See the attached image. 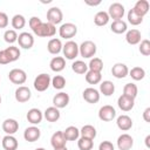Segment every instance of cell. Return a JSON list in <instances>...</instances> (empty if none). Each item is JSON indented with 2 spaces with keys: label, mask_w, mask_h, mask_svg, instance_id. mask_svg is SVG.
<instances>
[{
  "label": "cell",
  "mask_w": 150,
  "mask_h": 150,
  "mask_svg": "<svg viewBox=\"0 0 150 150\" xmlns=\"http://www.w3.org/2000/svg\"><path fill=\"white\" fill-rule=\"evenodd\" d=\"M34 34L41 38H50L56 33V28L54 25L49 22H41L35 29H33Z\"/></svg>",
  "instance_id": "obj_1"
},
{
  "label": "cell",
  "mask_w": 150,
  "mask_h": 150,
  "mask_svg": "<svg viewBox=\"0 0 150 150\" xmlns=\"http://www.w3.org/2000/svg\"><path fill=\"white\" fill-rule=\"evenodd\" d=\"M79 53L81 54L82 57L90 59L96 54V45L90 40L83 41L81 46H79Z\"/></svg>",
  "instance_id": "obj_2"
},
{
  "label": "cell",
  "mask_w": 150,
  "mask_h": 150,
  "mask_svg": "<svg viewBox=\"0 0 150 150\" xmlns=\"http://www.w3.org/2000/svg\"><path fill=\"white\" fill-rule=\"evenodd\" d=\"M62 52H63V55L66 56V59L74 60L79 55V46L75 41L69 40L62 46Z\"/></svg>",
  "instance_id": "obj_3"
},
{
  "label": "cell",
  "mask_w": 150,
  "mask_h": 150,
  "mask_svg": "<svg viewBox=\"0 0 150 150\" xmlns=\"http://www.w3.org/2000/svg\"><path fill=\"white\" fill-rule=\"evenodd\" d=\"M50 82H52L50 76L48 74L42 73V74H40V75H38L35 77V80H34V88L38 91H45V90L48 89Z\"/></svg>",
  "instance_id": "obj_4"
},
{
  "label": "cell",
  "mask_w": 150,
  "mask_h": 150,
  "mask_svg": "<svg viewBox=\"0 0 150 150\" xmlns=\"http://www.w3.org/2000/svg\"><path fill=\"white\" fill-rule=\"evenodd\" d=\"M76 33H77V27L71 22H66L61 25V27L59 28V34L63 39H71L76 35Z\"/></svg>",
  "instance_id": "obj_5"
},
{
  "label": "cell",
  "mask_w": 150,
  "mask_h": 150,
  "mask_svg": "<svg viewBox=\"0 0 150 150\" xmlns=\"http://www.w3.org/2000/svg\"><path fill=\"white\" fill-rule=\"evenodd\" d=\"M8 79L14 84H23L27 80L26 71L19 68H14L8 73Z\"/></svg>",
  "instance_id": "obj_6"
},
{
  "label": "cell",
  "mask_w": 150,
  "mask_h": 150,
  "mask_svg": "<svg viewBox=\"0 0 150 150\" xmlns=\"http://www.w3.org/2000/svg\"><path fill=\"white\" fill-rule=\"evenodd\" d=\"M115 116H116V110L112 105L107 104V105L101 107L98 110V117H100V120H102L104 122L112 121L115 118Z\"/></svg>",
  "instance_id": "obj_7"
},
{
  "label": "cell",
  "mask_w": 150,
  "mask_h": 150,
  "mask_svg": "<svg viewBox=\"0 0 150 150\" xmlns=\"http://www.w3.org/2000/svg\"><path fill=\"white\" fill-rule=\"evenodd\" d=\"M62 18H63L62 11L59 7H52L47 11V22H49L54 26L60 23L62 21Z\"/></svg>",
  "instance_id": "obj_8"
},
{
  "label": "cell",
  "mask_w": 150,
  "mask_h": 150,
  "mask_svg": "<svg viewBox=\"0 0 150 150\" xmlns=\"http://www.w3.org/2000/svg\"><path fill=\"white\" fill-rule=\"evenodd\" d=\"M108 15H109V18H112L114 20H122V18L124 15V6L120 2L111 4L109 6Z\"/></svg>",
  "instance_id": "obj_9"
},
{
  "label": "cell",
  "mask_w": 150,
  "mask_h": 150,
  "mask_svg": "<svg viewBox=\"0 0 150 150\" xmlns=\"http://www.w3.org/2000/svg\"><path fill=\"white\" fill-rule=\"evenodd\" d=\"M18 42H19L20 47H22L25 49H29L34 45V38H33V35L30 33L22 32L21 34L18 35Z\"/></svg>",
  "instance_id": "obj_10"
},
{
  "label": "cell",
  "mask_w": 150,
  "mask_h": 150,
  "mask_svg": "<svg viewBox=\"0 0 150 150\" xmlns=\"http://www.w3.org/2000/svg\"><path fill=\"white\" fill-rule=\"evenodd\" d=\"M134 145V139L128 134H122L117 138V146L120 150H130Z\"/></svg>",
  "instance_id": "obj_11"
},
{
  "label": "cell",
  "mask_w": 150,
  "mask_h": 150,
  "mask_svg": "<svg viewBox=\"0 0 150 150\" xmlns=\"http://www.w3.org/2000/svg\"><path fill=\"white\" fill-rule=\"evenodd\" d=\"M69 103V95L67 93H63V91H60L57 93L54 97H53V107L57 108V109H61V108H64L67 107Z\"/></svg>",
  "instance_id": "obj_12"
},
{
  "label": "cell",
  "mask_w": 150,
  "mask_h": 150,
  "mask_svg": "<svg viewBox=\"0 0 150 150\" xmlns=\"http://www.w3.org/2000/svg\"><path fill=\"white\" fill-rule=\"evenodd\" d=\"M117 105L121 110L123 111H129L134 108L135 105V98H131L129 96H125V95H121L117 100Z\"/></svg>",
  "instance_id": "obj_13"
},
{
  "label": "cell",
  "mask_w": 150,
  "mask_h": 150,
  "mask_svg": "<svg viewBox=\"0 0 150 150\" xmlns=\"http://www.w3.org/2000/svg\"><path fill=\"white\" fill-rule=\"evenodd\" d=\"M32 96V93L29 90L28 87H25V86H21L19 87L16 90H15V100L19 102V103H25L27 102Z\"/></svg>",
  "instance_id": "obj_14"
},
{
  "label": "cell",
  "mask_w": 150,
  "mask_h": 150,
  "mask_svg": "<svg viewBox=\"0 0 150 150\" xmlns=\"http://www.w3.org/2000/svg\"><path fill=\"white\" fill-rule=\"evenodd\" d=\"M83 98L88 103H97L100 101V93L95 88H86L83 90Z\"/></svg>",
  "instance_id": "obj_15"
},
{
  "label": "cell",
  "mask_w": 150,
  "mask_h": 150,
  "mask_svg": "<svg viewBox=\"0 0 150 150\" xmlns=\"http://www.w3.org/2000/svg\"><path fill=\"white\" fill-rule=\"evenodd\" d=\"M40 136H41L40 129L38 127H34V125L33 127H28L23 132V137H25V139L27 142H35V141H38L40 138Z\"/></svg>",
  "instance_id": "obj_16"
},
{
  "label": "cell",
  "mask_w": 150,
  "mask_h": 150,
  "mask_svg": "<svg viewBox=\"0 0 150 150\" xmlns=\"http://www.w3.org/2000/svg\"><path fill=\"white\" fill-rule=\"evenodd\" d=\"M111 74L116 79H124L129 74V69L124 63H115L111 68Z\"/></svg>",
  "instance_id": "obj_17"
},
{
  "label": "cell",
  "mask_w": 150,
  "mask_h": 150,
  "mask_svg": "<svg viewBox=\"0 0 150 150\" xmlns=\"http://www.w3.org/2000/svg\"><path fill=\"white\" fill-rule=\"evenodd\" d=\"M19 129V123L14 120V118H6L2 122V130L7 134V135H13L18 131Z\"/></svg>",
  "instance_id": "obj_18"
},
{
  "label": "cell",
  "mask_w": 150,
  "mask_h": 150,
  "mask_svg": "<svg viewBox=\"0 0 150 150\" xmlns=\"http://www.w3.org/2000/svg\"><path fill=\"white\" fill-rule=\"evenodd\" d=\"M42 118H43V114L38 108H32L27 112V120L32 124H39L42 121Z\"/></svg>",
  "instance_id": "obj_19"
},
{
  "label": "cell",
  "mask_w": 150,
  "mask_h": 150,
  "mask_svg": "<svg viewBox=\"0 0 150 150\" xmlns=\"http://www.w3.org/2000/svg\"><path fill=\"white\" fill-rule=\"evenodd\" d=\"M66 138H64V135H63V131H56L53 134L52 138H50V144L54 149H57V148H62V146H66Z\"/></svg>",
  "instance_id": "obj_20"
},
{
  "label": "cell",
  "mask_w": 150,
  "mask_h": 150,
  "mask_svg": "<svg viewBox=\"0 0 150 150\" xmlns=\"http://www.w3.org/2000/svg\"><path fill=\"white\" fill-rule=\"evenodd\" d=\"M2 148L5 150H16L18 149V139L13 135H6L2 141Z\"/></svg>",
  "instance_id": "obj_21"
},
{
  "label": "cell",
  "mask_w": 150,
  "mask_h": 150,
  "mask_svg": "<svg viewBox=\"0 0 150 150\" xmlns=\"http://www.w3.org/2000/svg\"><path fill=\"white\" fill-rule=\"evenodd\" d=\"M141 32L138 29H130L125 34V40L129 45H137L141 42Z\"/></svg>",
  "instance_id": "obj_22"
},
{
  "label": "cell",
  "mask_w": 150,
  "mask_h": 150,
  "mask_svg": "<svg viewBox=\"0 0 150 150\" xmlns=\"http://www.w3.org/2000/svg\"><path fill=\"white\" fill-rule=\"evenodd\" d=\"M49 66H50V69H52L53 71L59 73V71H62V70L64 69V67H66V61H64V59H63L62 56H55V57H53V59L50 60Z\"/></svg>",
  "instance_id": "obj_23"
},
{
  "label": "cell",
  "mask_w": 150,
  "mask_h": 150,
  "mask_svg": "<svg viewBox=\"0 0 150 150\" xmlns=\"http://www.w3.org/2000/svg\"><path fill=\"white\" fill-rule=\"evenodd\" d=\"M116 123H117V127L121 130H123V131H127V130L131 129V127H132V120L128 115H121V116H118Z\"/></svg>",
  "instance_id": "obj_24"
},
{
  "label": "cell",
  "mask_w": 150,
  "mask_h": 150,
  "mask_svg": "<svg viewBox=\"0 0 150 150\" xmlns=\"http://www.w3.org/2000/svg\"><path fill=\"white\" fill-rule=\"evenodd\" d=\"M149 2L146 1V0H138L136 4H135V6L132 7V9L139 15V16H144L145 14H148V12H149Z\"/></svg>",
  "instance_id": "obj_25"
},
{
  "label": "cell",
  "mask_w": 150,
  "mask_h": 150,
  "mask_svg": "<svg viewBox=\"0 0 150 150\" xmlns=\"http://www.w3.org/2000/svg\"><path fill=\"white\" fill-rule=\"evenodd\" d=\"M47 49H48V52H49L50 54H54V55L59 54V53L62 50V42H61V40H60V39H56V38L50 39V40L48 41Z\"/></svg>",
  "instance_id": "obj_26"
},
{
  "label": "cell",
  "mask_w": 150,
  "mask_h": 150,
  "mask_svg": "<svg viewBox=\"0 0 150 150\" xmlns=\"http://www.w3.org/2000/svg\"><path fill=\"white\" fill-rule=\"evenodd\" d=\"M43 116L48 122H56L60 118V111L55 107H49L45 110Z\"/></svg>",
  "instance_id": "obj_27"
},
{
  "label": "cell",
  "mask_w": 150,
  "mask_h": 150,
  "mask_svg": "<svg viewBox=\"0 0 150 150\" xmlns=\"http://www.w3.org/2000/svg\"><path fill=\"white\" fill-rule=\"evenodd\" d=\"M100 91L104 95V96H110L114 94L115 91V84L111 81H103L100 84Z\"/></svg>",
  "instance_id": "obj_28"
},
{
  "label": "cell",
  "mask_w": 150,
  "mask_h": 150,
  "mask_svg": "<svg viewBox=\"0 0 150 150\" xmlns=\"http://www.w3.org/2000/svg\"><path fill=\"white\" fill-rule=\"evenodd\" d=\"M110 29L116 34H122V33L127 32V29H128L127 22L123 20H114L110 26Z\"/></svg>",
  "instance_id": "obj_29"
},
{
  "label": "cell",
  "mask_w": 150,
  "mask_h": 150,
  "mask_svg": "<svg viewBox=\"0 0 150 150\" xmlns=\"http://www.w3.org/2000/svg\"><path fill=\"white\" fill-rule=\"evenodd\" d=\"M109 19H110V18H109V15H108L107 12L100 11V12H97V13L95 14V16H94V22H95L96 26H105V25L108 23Z\"/></svg>",
  "instance_id": "obj_30"
},
{
  "label": "cell",
  "mask_w": 150,
  "mask_h": 150,
  "mask_svg": "<svg viewBox=\"0 0 150 150\" xmlns=\"http://www.w3.org/2000/svg\"><path fill=\"white\" fill-rule=\"evenodd\" d=\"M80 134H81V137H84V138H89V139H94L96 137V129L90 125V124H87V125H83L82 129L80 130Z\"/></svg>",
  "instance_id": "obj_31"
},
{
  "label": "cell",
  "mask_w": 150,
  "mask_h": 150,
  "mask_svg": "<svg viewBox=\"0 0 150 150\" xmlns=\"http://www.w3.org/2000/svg\"><path fill=\"white\" fill-rule=\"evenodd\" d=\"M63 135H64V138L66 141H75L79 138L80 136V130L76 128V127H68L64 131H63Z\"/></svg>",
  "instance_id": "obj_32"
},
{
  "label": "cell",
  "mask_w": 150,
  "mask_h": 150,
  "mask_svg": "<svg viewBox=\"0 0 150 150\" xmlns=\"http://www.w3.org/2000/svg\"><path fill=\"white\" fill-rule=\"evenodd\" d=\"M102 75L98 71H93V70H88L86 73V81L89 84H97L101 82Z\"/></svg>",
  "instance_id": "obj_33"
},
{
  "label": "cell",
  "mask_w": 150,
  "mask_h": 150,
  "mask_svg": "<svg viewBox=\"0 0 150 150\" xmlns=\"http://www.w3.org/2000/svg\"><path fill=\"white\" fill-rule=\"evenodd\" d=\"M137 93H138V89L135 83H127L123 88V95L129 96L131 98H135L137 96Z\"/></svg>",
  "instance_id": "obj_34"
},
{
  "label": "cell",
  "mask_w": 150,
  "mask_h": 150,
  "mask_svg": "<svg viewBox=\"0 0 150 150\" xmlns=\"http://www.w3.org/2000/svg\"><path fill=\"white\" fill-rule=\"evenodd\" d=\"M25 25H26V19H25L23 15H21V14H15V15L12 18V26H13L14 30H15V29H21V28H23Z\"/></svg>",
  "instance_id": "obj_35"
},
{
  "label": "cell",
  "mask_w": 150,
  "mask_h": 150,
  "mask_svg": "<svg viewBox=\"0 0 150 150\" xmlns=\"http://www.w3.org/2000/svg\"><path fill=\"white\" fill-rule=\"evenodd\" d=\"M71 69L76 74H86L88 71V64L81 60H77L71 64Z\"/></svg>",
  "instance_id": "obj_36"
},
{
  "label": "cell",
  "mask_w": 150,
  "mask_h": 150,
  "mask_svg": "<svg viewBox=\"0 0 150 150\" xmlns=\"http://www.w3.org/2000/svg\"><path fill=\"white\" fill-rule=\"evenodd\" d=\"M88 68H89V70L101 73L102 69H103V62L100 57H94V59L90 60V62L88 64Z\"/></svg>",
  "instance_id": "obj_37"
},
{
  "label": "cell",
  "mask_w": 150,
  "mask_h": 150,
  "mask_svg": "<svg viewBox=\"0 0 150 150\" xmlns=\"http://www.w3.org/2000/svg\"><path fill=\"white\" fill-rule=\"evenodd\" d=\"M129 75L131 76V79H134L135 81H141L144 79L145 76V70L141 67H134L130 71H129Z\"/></svg>",
  "instance_id": "obj_38"
},
{
  "label": "cell",
  "mask_w": 150,
  "mask_h": 150,
  "mask_svg": "<svg viewBox=\"0 0 150 150\" xmlns=\"http://www.w3.org/2000/svg\"><path fill=\"white\" fill-rule=\"evenodd\" d=\"M128 21H129V23H131V25H134V26H137V25L142 23L143 18L139 16V15L131 8V9L128 12Z\"/></svg>",
  "instance_id": "obj_39"
},
{
  "label": "cell",
  "mask_w": 150,
  "mask_h": 150,
  "mask_svg": "<svg viewBox=\"0 0 150 150\" xmlns=\"http://www.w3.org/2000/svg\"><path fill=\"white\" fill-rule=\"evenodd\" d=\"M5 52H6V54L8 55V57H9V60H11V62L16 61V60L20 57V50H19V48H18V47H14V46L7 47V48L5 49Z\"/></svg>",
  "instance_id": "obj_40"
},
{
  "label": "cell",
  "mask_w": 150,
  "mask_h": 150,
  "mask_svg": "<svg viewBox=\"0 0 150 150\" xmlns=\"http://www.w3.org/2000/svg\"><path fill=\"white\" fill-rule=\"evenodd\" d=\"M93 139H89V138H84V137H81L79 141H77V146L80 150H91L93 149Z\"/></svg>",
  "instance_id": "obj_41"
},
{
  "label": "cell",
  "mask_w": 150,
  "mask_h": 150,
  "mask_svg": "<svg viewBox=\"0 0 150 150\" xmlns=\"http://www.w3.org/2000/svg\"><path fill=\"white\" fill-rule=\"evenodd\" d=\"M4 40L7 43H14L15 41H18V34L14 29H7L4 33Z\"/></svg>",
  "instance_id": "obj_42"
},
{
  "label": "cell",
  "mask_w": 150,
  "mask_h": 150,
  "mask_svg": "<svg viewBox=\"0 0 150 150\" xmlns=\"http://www.w3.org/2000/svg\"><path fill=\"white\" fill-rule=\"evenodd\" d=\"M52 84H53V87L55 89H63L64 86H66V80L61 75H55L52 79Z\"/></svg>",
  "instance_id": "obj_43"
},
{
  "label": "cell",
  "mask_w": 150,
  "mask_h": 150,
  "mask_svg": "<svg viewBox=\"0 0 150 150\" xmlns=\"http://www.w3.org/2000/svg\"><path fill=\"white\" fill-rule=\"evenodd\" d=\"M139 52L141 54H143L144 56L150 55V41L149 40H142L141 45H139Z\"/></svg>",
  "instance_id": "obj_44"
},
{
  "label": "cell",
  "mask_w": 150,
  "mask_h": 150,
  "mask_svg": "<svg viewBox=\"0 0 150 150\" xmlns=\"http://www.w3.org/2000/svg\"><path fill=\"white\" fill-rule=\"evenodd\" d=\"M98 150H115L114 148V144L109 141H103L100 143L98 145Z\"/></svg>",
  "instance_id": "obj_45"
},
{
  "label": "cell",
  "mask_w": 150,
  "mask_h": 150,
  "mask_svg": "<svg viewBox=\"0 0 150 150\" xmlns=\"http://www.w3.org/2000/svg\"><path fill=\"white\" fill-rule=\"evenodd\" d=\"M41 22H42V21H41L40 18H38V16H32V18L29 19V27H30L32 30H33V29H35Z\"/></svg>",
  "instance_id": "obj_46"
},
{
  "label": "cell",
  "mask_w": 150,
  "mask_h": 150,
  "mask_svg": "<svg viewBox=\"0 0 150 150\" xmlns=\"http://www.w3.org/2000/svg\"><path fill=\"white\" fill-rule=\"evenodd\" d=\"M8 25V16L6 13L0 12V28H5Z\"/></svg>",
  "instance_id": "obj_47"
},
{
  "label": "cell",
  "mask_w": 150,
  "mask_h": 150,
  "mask_svg": "<svg viewBox=\"0 0 150 150\" xmlns=\"http://www.w3.org/2000/svg\"><path fill=\"white\" fill-rule=\"evenodd\" d=\"M9 62H11V60H9L8 55L6 54L5 49L4 50H0V64H7Z\"/></svg>",
  "instance_id": "obj_48"
},
{
  "label": "cell",
  "mask_w": 150,
  "mask_h": 150,
  "mask_svg": "<svg viewBox=\"0 0 150 150\" xmlns=\"http://www.w3.org/2000/svg\"><path fill=\"white\" fill-rule=\"evenodd\" d=\"M143 118L145 122H150V108H146L143 112Z\"/></svg>",
  "instance_id": "obj_49"
},
{
  "label": "cell",
  "mask_w": 150,
  "mask_h": 150,
  "mask_svg": "<svg viewBox=\"0 0 150 150\" xmlns=\"http://www.w3.org/2000/svg\"><path fill=\"white\" fill-rule=\"evenodd\" d=\"M86 4L87 5H90V6H97L101 4V0H96V1H90V0H86Z\"/></svg>",
  "instance_id": "obj_50"
},
{
  "label": "cell",
  "mask_w": 150,
  "mask_h": 150,
  "mask_svg": "<svg viewBox=\"0 0 150 150\" xmlns=\"http://www.w3.org/2000/svg\"><path fill=\"white\" fill-rule=\"evenodd\" d=\"M145 145H146L148 149H150V135H148L145 137Z\"/></svg>",
  "instance_id": "obj_51"
},
{
  "label": "cell",
  "mask_w": 150,
  "mask_h": 150,
  "mask_svg": "<svg viewBox=\"0 0 150 150\" xmlns=\"http://www.w3.org/2000/svg\"><path fill=\"white\" fill-rule=\"evenodd\" d=\"M54 150H67L66 146H62V148H57V149H54Z\"/></svg>",
  "instance_id": "obj_52"
},
{
  "label": "cell",
  "mask_w": 150,
  "mask_h": 150,
  "mask_svg": "<svg viewBox=\"0 0 150 150\" xmlns=\"http://www.w3.org/2000/svg\"><path fill=\"white\" fill-rule=\"evenodd\" d=\"M36 150H46V149H45V148H38Z\"/></svg>",
  "instance_id": "obj_53"
},
{
  "label": "cell",
  "mask_w": 150,
  "mask_h": 150,
  "mask_svg": "<svg viewBox=\"0 0 150 150\" xmlns=\"http://www.w3.org/2000/svg\"><path fill=\"white\" fill-rule=\"evenodd\" d=\"M0 103H1V96H0Z\"/></svg>",
  "instance_id": "obj_54"
}]
</instances>
